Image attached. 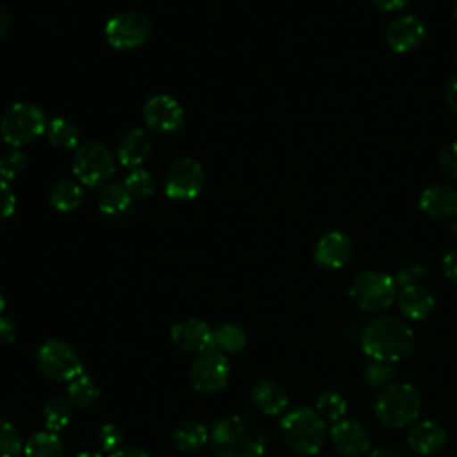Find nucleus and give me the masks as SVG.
Masks as SVG:
<instances>
[{
    "label": "nucleus",
    "mask_w": 457,
    "mask_h": 457,
    "mask_svg": "<svg viewBox=\"0 0 457 457\" xmlns=\"http://www.w3.org/2000/svg\"><path fill=\"white\" fill-rule=\"evenodd\" d=\"M209 441L218 457H261L266 448V434L261 423L239 414L216 421Z\"/></svg>",
    "instance_id": "1"
},
{
    "label": "nucleus",
    "mask_w": 457,
    "mask_h": 457,
    "mask_svg": "<svg viewBox=\"0 0 457 457\" xmlns=\"http://www.w3.org/2000/svg\"><path fill=\"white\" fill-rule=\"evenodd\" d=\"M414 346L412 328L391 316H378L366 323L361 332V348L371 361L396 362L411 353Z\"/></svg>",
    "instance_id": "2"
},
{
    "label": "nucleus",
    "mask_w": 457,
    "mask_h": 457,
    "mask_svg": "<svg viewBox=\"0 0 457 457\" xmlns=\"http://www.w3.org/2000/svg\"><path fill=\"white\" fill-rule=\"evenodd\" d=\"M280 432L286 445L300 455H316L327 443L325 420L309 407L286 412L280 420Z\"/></svg>",
    "instance_id": "3"
},
{
    "label": "nucleus",
    "mask_w": 457,
    "mask_h": 457,
    "mask_svg": "<svg viewBox=\"0 0 457 457\" xmlns=\"http://www.w3.org/2000/svg\"><path fill=\"white\" fill-rule=\"evenodd\" d=\"M423 402L420 391L407 384H387L384 386L375 398V416L391 428H402L412 423L421 412Z\"/></svg>",
    "instance_id": "4"
},
{
    "label": "nucleus",
    "mask_w": 457,
    "mask_h": 457,
    "mask_svg": "<svg viewBox=\"0 0 457 457\" xmlns=\"http://www.w3.org/2000/svg\"><path fill=\"white\" fill-rule=\"evenodd\" d=\"M348 293L359 309L366 312H382L396 300L398 286L391 275L368 270L352 278Z\"/></svg>",
    "instance_id": "5"
},
{
    "label": "nucleus",
    "mask_w": 457,
    "mask_h": 457,
    "mask_svg": "<svg viewBox=\"0 0 457 457\" xmlns=\"http://www.w3.org/2000/svg\"><path fill=\"white\" fill-rule=\"evenodd\" d=\"M46 127L45 112L37 105L20 102L11 105L2 116L0 136L5 143L18 148L39 137Z\"/></svg>",
    "instance_id": "6"
},
{
    "label": "nucleus",
    "mask_w": 457,
    "mask_h": 457,
    "mask_svg": "<svg viewBox=\"0 0 457 457\" xmlns=\"http://www.w3.org/2000/svg\"><path fill=\"white\" fill-rule=\"evenodd\" d=\"M39 371L55 382H70L84 373V364L73 346L61 339L45 341L36 353Z\"/></svg>",
    "instance_id": "7"
},
{
    "label": "nucleus",
    "mask_w": 457,
    "mask_h": 457,
    "mask_svg": "<svg viewBox=\"0 0 457 457\" xmlns=\"http://www.w3.org/2000/svg\"><path fill=\"white\" fill-rule=\"evenodd\" d=\"M73 173L80 184L98 187L114 173V157L102 141H87L79 146L73 157Z\"/></svg>",
    "instance_id": "8"
},
{
    "label": "nucleus",
    "mask_w": 457,
    "mask_h": 457,
    "mask_svg": "<svg viewBox=\"0 0 457 457\" xmlns=\"http://www.w3.org/2000/svg\"><path fill=\"white\" fill-rule=\"evenodd\" d=\"M150 32L152 27L148 18L137 11L118 12L105 25L107 43L116 50H134L141 46Z\"/></svg>",
    "instance_id": "9"
},
{
    "label": "nucleus",
    "mask_w": 457,
    "mask_h": 457,
    "mask_svg": "<svg viewBox=\"0 0 457 457\" xmlns=\"http://www.w3.org/2000/svg\"><path fill=\"white\" fill-rule=\"evenodd\" d=\"M230 375V364L223 352L209 348L200 352L191 362L189 378L196 391L214 393L227 386Z\"/></svg>",
    "instance_id": "10"
},
{
    "label": "nucleus",
    "mask_w": 457,
    "mask_h": 457,
    "mask_svg": "<svg viewBox=\"0 0 457 457\" xmlns=\"http://www.w3.org/2000/svg\"><path fill=\"white\" fill-rule=\"evenodd\" d=\"M205 182L204 168L191 157L177 159L164 175V191L171 200H193L198 196Z\"/></svg>",
    "instance_id": "11"
},
{
    "label": "nucleus",
    "mask_w": 457,
    "mask_h": 457,
    "mask_svg": "<svg viewBox=\"0 0 457 457\" xmlns=\"http://www.w3.org/2000/svg\"><path fill=\"white\" fill-rule=\"evenodd\" d=\"M143 120L155 132H175L184 121V109L173 96L155 95L146 100L143 107Z\"/></svg>",
    "instance_id": "12"
},
{
    "label": "nucleus",
    "mask_w": 457,
    "mask_h": 457,
    "mask_svg": "<svg viewBox=\"0 0 457 457\" xmlns=\"http://www.w3.org/2000/svg\"><path fill=\"white\" fill-rule=\"evenodd\" d=\"M328 436L334 448L346 457H361L368 453L371 445V436L368 428L361 421L352 418H343L341 421L332 423Z\"/></svg>",
    "instance_id": "13"
},
{
    "label": "nucleus",
    "mask_w": 457,
    "mask_h": 457,
    "mask_svg": "<svg viewBox=\"0 0 457 457\" xmlns=\"http://www.w3.org/2000/svg\"><path fill=\"white\" fill-rule=\"evenodd\" d=\"M312 257L323 270H339L352 257V241L345 232L330 230L316 241Z\"/></svg>",
    "instance_id": "14"
},
{
    "label": "nucleus",
    "mask_w": 457,
    "mask_h": 457,
    "mask_svg": "<svg viewBox=\"0 0 457 457\" xmlns=\"http://www.w3.org/2000/svg\"><path fill=\"white\" fill-rule=\"evenodd\" d=\"M425 25L414 14H403L395 18L386 29V41L391 50L398 54H407L418 48L425 39Z\"/></svg>",
    "instance_id": "15"
},
{
    "label": "nucleus",
    "mask_w": 457,
    "mask_h": 457,
    "mask_svg": "<svg viewBox=\"0 0 457 457\" xmlns=\"http://www.w3.org/2000/svg\"><path fill=\"white\" fill-rule=\"evenodd\" d=\"M212 332L214 330L204 320L186 318L171 327L170 337L180 350L200 353L212 348Z\"/></svg>",
    "instance_id": "16"
},
{
    "label": "nucleus",
    "mask_w": 457,
    "mask_h": 457,
    "mask_svg": "<svg viewBox=\"0 0 457 457\" xmlns=\"http://www.w3.org/2000/svg\"><path fill=\"white\" fill-rule=\"evenodd\" d=\"M420 207L432 218H457V191L446 184H432L420 195Z\"/></svg>",
    "instance_id": "17"
},
{
    "label": "nucleus",
    "mask_w": 457,
    "mask_h": 457,
    "mask_svg": "<svg viewBox=\"0 0 457 457\" xmlns=\"http://www.w3.org/2000/svg\"><path fill=\"white\" fill-rule=\"evenodd\" d=\"M407 443L420 455H436L446 445V432L436 421H420L409 428Z\"/></svg>",
    "instance_id": "18"
},
{
    "label": "nucleus",
    "mask_w": 457,
    "mask_h": 457,
    "mask_svg": "<svg viewBox=\"0 0 457 457\" xmlns=\"http://www.w3.org/2000/svg\"><path fill=\"white\" fill-rule=\"evenodd\" d=\"M402 314L412 321L427 320L434 311V296L428 289L418 284H407L396 296Z\"/></svg>",
    "instance_id": "19"
},
{
    "label": "nucleus",
    "mask_w": 457,
    "mask_h": 457,
    "mask_svg": "<svg viewBox=\"0 0 457 457\" xmlns=\"http://www.w3.org/2000/svg\"><path fill=\"white\" fill-rule=\"evenodd\" d=\"M152 143L150 137L143 129H130L123 134L120 145H118V161L125 168H139L150 155Z\"/></svg>",
    "instance_id": "20"
},
{
    "label": "nucleus",
    "mask_w": 457,
    "mask_h": 457,
    "mask_svg": "<svg viewBox=\"0 0 457 457\" xmlns=\"http://www.w3.org/2000/svg\"><path fill=\"white\" fill-rule=\"evenodd\" d=\"M252 400L255 403V407L264 412V414H280L284 412V409L287 407L289 403V398H287V393L286 389L275 382V380H270V378H264V380H259L253 389H252Z\"/></svg>",
    "instance_id": "21"
},
{
    "label": "nucleus",
    "mask_w": 457,
    "mask_h": 457,
    "mask_svg": "<svg viewBox=\"0 0 457 457\" xmlns=\"http://www.w3.org/2000/svg\"><path fill=\"white\" fill-rule=\"evenodd\" d=\"M132 200L134 198L130 196V193L123 182H111L98 195V209L105 216L116 218L129 211Z\"/></svg>",
    "instance_id": "22"
},
{
    "label": "nucleus",
    "mask_w": 457,
    "mask_h": 457,
    "mask_svg": "<svg viewBox=\"0 0 457 457\" xmlns=\"http://www.w3.org/2000/svg\"><path fill=\"white\" fill-rule=\"evenodd\" d=\"M207 439H209L207 428L200 421H193V420L180 423L171 434L173 446L184 453L200 450L207 443Z\"/></svg>",
    "instance_id": "23"
},
{
    "label": "nucleus",
    "mask_w": 457,
    "mask_h": 457,
    "mask_svg": "<svg viewBox=\"0 0 457 457\" xmlns=\"http://www.w3.org/2000/svg\"><path fill=\"white\" fill-rule=\"evenodd\" d=\"M82 200H84V191L80 182L62 179L55 182L50 189V204L57 211H64V212L73 211L82 204Z\"/></svg>",
    "instance_id": "24"
},
{
    "label": "nucleus",
    "mask_w": 457,
    "mask_h": 457,
    "mask_svg": "<svg viewBox=\"0 0 457 457\" xmlns=\"http://www.w3.org/2000/svg\"><path fill=\"white\" fill-rule=\"evenodd\" d=\"M25 457H64L61 437L50 430H39L25 443Z\"/></svg>",
    "instance_id": "25"
},
{
    "label": "nucleus",
    "mask_w": 457,
    "mask_h": 457,
    "mask_svg": "<svg viewBox=\"0 0 457 457\" xmlns=\"http://www.w3.org/2000/svg\"><path fill=\"white\" fill-rule=\"evenodd\" d=\"M68 398L73 403V407L87 409V407H91L93 403L98 402L100 387H98V384L95 382L93 377L82 373V375L75 377L73 380H70Z\"/></svg>",
    "instance_id": "26"
},
{
    "label": "nucleus",
    "mask_w": 457,
    "mask_h": 457,
    "mask_svg": "<svg viewBox=\"0 0 457 457\" xmlns=\"http://www.w3.org/2000/svg\"><path fill=\"white\" fill-rule=\"evenodd\" d=\"M48 141L57 150H71L77 146L80 132L79 127L66 118H54L46 127Z\"/></svg>",
    "instance_id": "27"
},
{
    "label": "nucleus",
    "mask_w": 457,
    "mask_h": 457,
    "mask_svg": "<svg viewBox=\"0 0 457 457\" xmlns=\"http://www.w3.org/2000/svg\"><path fill=\"white\" fill-rule=\"evenodd\" d=\"M246 334L234 323H225L212 332V348L223 353H241L246 348Z\"/></svg>",
    "instance_id": "28"
},
{
    "label": "nucleus",
    "mask_w": 457,
    "mask_h": 457,
    "mask_svg": "<svg viewBox=\"0 0 457 457\" xmlns=\"http://www.w3.org/2000/svg\"><path fill=\"white\" fill-rule=\"evenodd\" d=\"M71 414H73V403L70 402V398H64V396L52 398L43 409V421L46 430L57 434L70 423Z\"/></svg>",
    "instance_id": "29"
},
{
    "label": "nucleus",
    "mask_w": 457,
    "mask_h": 457,
    "mask_svg": "<svg viewBox=\"0 0 457 457\" xmlns=\"http://www.w3.org/2000/svg\"><path fill=\"white\" fill-rule=\"evenodd\" d=\"M346 411H348L346 400L337 391H325L316 400V412L325 421H330V423L341 421L346 416Z\"/></svg>",
    "instance_id": "30"
},
{
    "label": "nucleus",
    "mask_w": 457,
    "mask_h": 457,
    "mask_svg": "<svg viewBox=\"0 0 457 457\" xmlns=\"http://www.w3.org/2000/svg\"><path fill=\"white\" fill-rule=\"evenodd\" d=\"M123 184L129 189L130 196L137 198V200L148 198L154 193V189H155L152 175L146 170H143V168L130 170V173L125 177Z\"/></svg>",
    "instance_id": "31"
},
{
    "label": "nucleus",
    "mask_w": 457,
    "mask_h": 457,
    "mask_svg": "<svg viewBox=\"0 0 457 457\" xmlns=\"http://www.w3.org/2000/svg\"><path fill=\"white\" fill-rule=\"evenodd\" d=\"M396 368L393 362H384V361H371L364 368V382L368 387H384L391 384V378L395 377Z\"/></svg>",
    "instance_id": "32"
},
{
    "label": "nucleus",
    "mask_w": 457,
    "mask_h": 457,
    "mask_svg": "<svg viewBox=\"0 0 457 457\" xmlns=\"http://www.w3.org/2000/svg\"><path fill=\"white\" fill-rule=\"evenodd\" d=\"M20 450L21 437L16 427L7 420H0V457H16Z\"/></svg>",
    "instance_id": "33"
},
{
    "label": "nucleus",
    "mask_w": 457,
    "mask_h": 457,
    "mask_svg": "<svg viewBox=\"0 0 457 457\" xmlns=\"http://www.w3.org/2000/svg\"><path fill=\"white\" fill-rule=\"evenodd\" d=\"M25 164H27L25 154L18 148H11L0 157V179L7 182L16 179L25 170Z\"/></svg>",
    "instance_id": "34"
},
{
    "label": "nucleus",
    "mask_w": 457,
    "mask_h": 457,
    "mask_svg": "<svg viewBox=\"0 0 457 457\" xmlns=\"http://www.w3.org/2000/svg\"><path fill=\"white\" fill-rule=\"evenodd\" d=\"M123 441V434L120 430L118 425L114 423H105L100 432H98V443L102 446V450L105 452H116V448L120 446V443Z\"/></svg>",
    "instance_id": "35"
},
{
    "label": "nucleus",
    "mask_w": 457,
    "mask_h": 457,
    "mask_svg": "<svg viewBox=\"0 0 457 457\" xmlns=\"http://www.w3.org/2000/svg\"><path fill=\"white\" fill-rule=\"evenodd\" d=\"M439 168L453 180H457V141L443 146L439 152Z\"/></svg>",
    "instance_id": "36"
},
{
    "label": "nucleus",
    "mask_w": 457,
    "mask_h": 457,
    "mask_svg": "<svg viewBox=\"0 0 457 457\" xmlns=\"http://www.w3.org/2000/svg\"><path fill=\"white\" fill-rule=\"evenodd\" d=\"M16 196L7 180L0 179V218H9L14 212Z\"/></svg>",
    "instance_id": "37"
},
{
    "label": "nucleus",
    "mask_w": 457,
    "mask_h": 457,
    "mask_svg": "<svg viewBox=\"0 0 457 457\" xmlns=\"http://www.w3.org/2000/svg\"><path fill=\"white\" fill-rule=\"evenodd\" d=\"M16 341V325L9 316L0 314V345H12Z\"/></svg>",
    "instance_id": "38"
},
{
    "label": "nucleus",
    "mask_w": 457,
    "mask_h": 457,
    "mask_svg": "<svg viewBox=\"0 0 457 457\" xmlns=\"http://www.w3.org/2000/svg\"><path fill=\"white\" fill-rule=\"evenodd\" d=\"M443 271L445 275L457 284V248L450 250L445 257H443Z\"/></svg>",
    "instance_id": "39"
},
{
    "label": "nucleus",
    "mask_w": 457,
    "mask_h": 457,
    "mask_svg": "<svg viewBox=\"0 0 457 457\" xmlns=\"http://www.w3.org/2000/svg\"><path fill=\"white\" fill-rule=\"evenodd\" d=\"M409 0H371V4L384 12H393V11H400L407 5Z\"/></svg>",
    "instance_id": "40"
},
{
    "label": "nucleus",
    "mask_w": 457,
    "mask_h": 457,
    "mask_svg": "<svg viewBox=\"0 0 457 457\" xmlns=\"http://www.w3.org/2000/svg\"><path fill=\"white\" fill-rule=\"evenodd\" d=\"M446 102L450 109L457 114V77H453L446 86Z\"/></svg>",
    "instance_id": "41"
},
{
    "label": "nucleus",
    "mask_w": 457,
    "mask_h": 457,
    "mask_svg": "<svg viewBox=\"0 0 457 457\" xmlns=\"http://www.w3.org/2000/svg\"><path fill=\"white\" fill-rule=\"evenodd\" d=\"M111 457H150V455L141 448L127 446V448H118L116 452H112Z\"/></svg>",
    "instance_id": "42"
},
{
    "label": "nucleus",
    "mask_w": 457,
    "mask_h": 457,
    "mask_svg": "<svg viewBox=\"0 0 457 457\" xmlns=\"http://www.w3.org/2000/svg\"><path fill=\"white\" fill-rule=\"evenodd\" d=\"M9 21H11V16H9L7 9L0 4V37L7 32V29H9Z\"/></svg>",
    "instance_id": "43"
},
{
    "label": "nucleus",
    "mask_w": 457,
    "mask_h": 457,
    "mask_svg": "<svg viewBox=\"0 0 457 457\" xmlns=\"http://www.w3.org/2000/svg\"><path fill=\"white\" fill-rule=\"evenodd\" d=\"M366 457H402V455L391 448H377L371 453H368Z\"/></svg>",
    "instance_id": "44"
},
{
    "label": "nucleus",
    "mask_w": 457,
    "mask_h": 457,
    "mask_svg": "<svg viewBox=\"0 0 457 457\" xmlns=\"http://www.w3.org/2000/svg\"><path fill=\"white\" fill-rule=\"evenodd\" d=\"M77 457H102V455L96 453V452H82V453H79Z\"/></svg>",
    "instance_id": "45"
},
{
    "label": "nucleus",
    "mask_w": 457,
    "mask_h": 457,
    "mask_svg": "<svg viewBox=\"0 0 457 457\" xmlns=\"http://www.w3.org/2000/svg\"><path fill=\"white\" fill-rule=\"evenodd\" d=\"M452 234L457 237V218L452 221Z\"/></svg>",
    "instance_id": "46"
},
{
    "label": "nucleus",
    "mask_w": 457,
    "mask_h": 457,
    "mask_svg": "<svg viewBox=\"0 0 457 457\" xmlns=\"http://www.w3.org/2000/svg\"><path fill=\"white\" fill-rule=\"evenodd\" d=\"M4 307H5V300H4V295H2V291H0V312L4 311Z\"/></svg>",
    "instance_id": "47"
},
{
    "label": "nucleus",
    "mask_w": 457,
    "mask_h": 457,
    "mask_svg": "<svg viewBox=\"0 0 457 457\" xmlns=\"http://www.w3.org/2000/svg\"><path fill=\"white\" fill-rule=\"evenodd\" d=\"M453 16L457 18V5H455V9H453Z\"/></svg>",
    "instance_id": "48"
},
{
    "label": "nucleus",
    "mask_w": 457,
    "mask_h": 457,
    "mask_svg": "<svg viewBox=\"0 0 457 457\" xmlns=\"http://www.w3.org/2000/svg\"><path fill=\"white\" fill-rule=\"evenodd\" d=\"M455 61H457V46H455Z\"/></svg>",
    "instance_id": "49"
}]
</instances>
